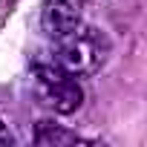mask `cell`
Returning <instances> with one entry per match:
<instances>
[{
  "label": "cell",
  "instance_id": "obj_1",
  "mask_svg": "<svg viewBox=\"0 0 147 147\" xmlns=\"http://www.w3.org/2000/svg\"><path fill=\"white\" fill-rule=\"evenodd\" d=\"M55 43H58L55 46V63L63 66L66 72H72V75H78V78L95 75L110 61V52H113L107 32L98 26H84V23Z\"/></svg>",
  "mask_w": 147,
  "mask_h": 147
},
{
  "label": "cell",
  "instance_id": "obj_2",
  "mask_svg": "<svg viewBox=\"0 0 147 147\" xmlns=\"http://www.w3.org/2000/svg\"><path fill=\"white\" fill-rule=\"evenodd\" d=\"M32 75H35V84H38V92L40 98L61 115H69L75 113L81 104H84V90L78 84V75L66 72L63 66H58L55 61L52 63H35L32 66Z\"/></svg>",
  "mask_w": 147,
  "mask_h": 147
},
{
  "label": "cell",
  "instance_id": "obj_3",
  "mask_svg": "<svg viewBox=\"0 0 147 147\" xmlns=\"http://www.w3.org/2000/svg\"><path fill=\"white\" fill-rule=\"evenodd\" d=\"M84 23V0H43L40 9V29L52 38L61 40L72 29Z\"/></svg>",
  "mask_w": 147,
  "mask_h": 147
},
{
  "label": "cell",
  "instance_id": "obj_4",
  "mask_svg": "<svg viewBox=\"0 0 147 147\" xmlns=\"http://www.w3.org/2000/svg\"><path fill=\"white\" fill-rule=\"evenodd\" d=\"M35 141L43 144V147H66V144H87L84 136L78 133H72L66 127H58L52 121H38L35 127Z\"/></svg>",
  "mask_w": 147,
  "mask_h": 147
},
{
  "label": "cell",
  "instance_id": "obj_5",
  "mask_svg": "<svg viewBox=\"0 0 147 147\" xmlns=\"http://www.w3.org/2000/svg\"><path fill=\"white\" fill-rule=\"evenodd\" d=\"M0 144H12V133H9V127L0 121Z\"/></svg>",
  "mask_w": 147,
  "mask_h": 147
}]
</instances>
